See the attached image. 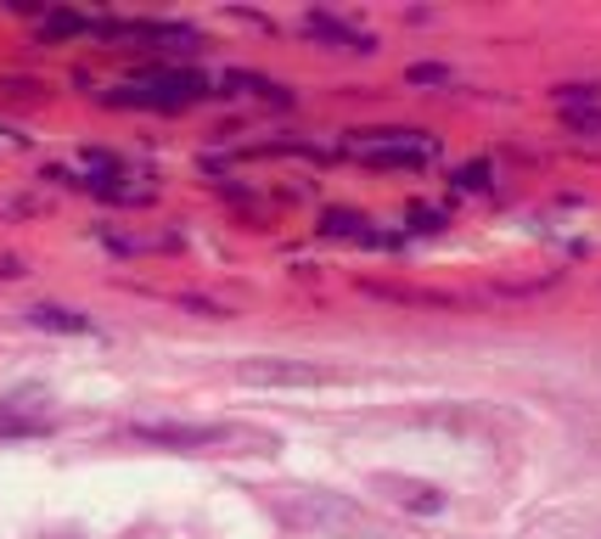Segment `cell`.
Wrapping results in <instances>:
<instances>
[{"label": "cell", "instance_id": "cell-11", "mask_svg": "<svg viewBox=\"0 0 601 539\" xmlns=\"http://www.w3.org/2000/svg\"><path fill=\"white\" fill-rule=\"evenodd\" d=\"M455 186H461V191H484V186H489V163H484V158L466 163L461 175H455Z\"/></svg>", "mask_w": 601, "mask_h": 539}, {"label": "cell", "instance_id": "cell-10", "mask_svg": "<svg viewBox=\"0 0 601 539\" xmlns=\"http://www.w3.org/2000/svg\"><path fill=\"white\" fill-rule=\"evenodd\" d=\"M405 79H411V85H450V67H439V62H411Z\"/></svg>", "mask_w": 601, "mask_h": 539}, {"label": "cell", "instance_id": "cell-1", "mask_svg": "<svg viewBox=\"0 0 601 539\" xmlns=\"http://www.w3.org/2000/svg\"><path fill=\"white\" fill-rule=\"evenodd\" d=\"M271 512L298 528V534H310V539H372V512H365L360 500L349 494H331V489H276L271 494Z\"/></svg>", "mask_w": 601, "mask_h": 539}, {"label": "cell", "instance_id": "cell-8", "mask_svg": "<svg viewBox=\"0 0 601 539\" xmlns=\"http://www.w3.org/2000/svg\"><path fill=\"white\" fill-rule=\"evenodd\" d=\"M28 326H40V331H90V321L79 310H57V303H35V310H28Z\"/></svg>", "mask_w": 601, "mask_h": 539}, {"label": "cell", "instance_id": "cell-9", "mask_svg": "<svg viewBox=\"0 0 601 539\" xmlns=\"http://www.w3.org/2000/svg\"><path fill=\"white\" fill-rule=\"evenodd\" d=\"M321 225H326L331 236H360V242H377L372 230H360L365 220H360V214H349V209H326V220H321Z\"/></svg>", "mask_w": 601, "mask_h": 539}, {"label": "cell", "instance_id": "cell-7", "mask_svg": "<svg viewBox=\"0 0 601 539\" xmlns=\"http://www.w3.org/2000/svg\"><path fill=\"white\" fill-rule=\"evenodd\" d=\"M304 34H310V40H331V46H343V51H372V40H365L360 28H349L343 17H331V12H310Z\"/></svg>", "mask_w": 601, "mask_h": 539}, {"label": "cell", "instance_id": "cell-6", "mask_svg": "<svg viewBox=\"0 0 601 539\" xmlns=\"http://www.w3.org/2000/svg\"><path fill=\"white\" fill-rule=\"evenodd\" d=\"M365 158L383 163V168H422L433 158V141H416V135H405V141H372Z\"/></svg>", "mask_w": 601, "mask_h": 539}, {"label": "cell", "instance_id": "cell-5", "mask_svg": "<svg viewBox=\"0 0 601 539\" xmlns=\"http://www.w3.org/2000/svg\"><path fill=\"white\" fill-rule=\"evenodd\" d=\"M372 489H383L388 500H399L405 512H422V517H439L445 512V489L439 484H422V478H399V472H377L372 478Z\"/></svg>", "mask_w": 601, "mask_h": 539}, {"label": "cell", "instance_id": "cell-3", "mask_svg": "<svg viewBox=\"0 0 601 539\" xmlns=\"http://www.w3.org/2000/svg\"><path fill=\"white\" fill-rule=\"evenodd\" d=\"M136 438L141 444H158V450H214L237 433L220 427V422H136Z\"/></svg>", "mask_w": 601, "mask_h": 539}, {"label": "cell", "instance_id": "cell-4", "mask_svg": "<svg viewBox=\"0 0 601 539\" xmlns=\"http://www.w3.org/2000/svg\"><path fill=\"white\" fill-rule=\"evenodd\" d=\"M237 383H248V388H321V383H331V371L298 365V360H248L237 371Z\"/></svg>", "mask_w": 601, "mask_h": 539}, {"label": "cell", "instance_id": "cell-12", "mask_svg": "<svg viewBox=\"0 0 601 539\" xmlns=\"http://www.w3.org/2000/svg\"><path fill=\"white\" fill-rule=\"evenodd\" d=\"M85 28H90V23H85L79 12H51V17H46V34H85Z\"/></svg>", "mask_w": 601, "mask_h": 539}, {"label": "cell", "instance_id": "cell-2", "mask_svg": "<svg viewBox=\"0 0 601 539\" xmlns=\"http://www.w3.org/2000/svg\"><path fill=\"white\" fill-rule=\"evenodd\" d=\"M209 90L203 74H186V67H152L147 79L124 85L113 101H124V108H186V101H197Z\"/></svg>", "mask_w": 601, "mask_h": 539}, {"label": "cell", "instance_id": "cell-13", "mask_svg": "<svg viewBox=\"0 0 601 539\" xmlns=\"http://www.w3.org/2000/svg\"><path fill=\"white\" fill-rule=\"evenodd\" d=\"M411 230H439V214H433V209H422V214H411Z\"/></svg>", "mask_w": 601, "mask_h": 539}]
</instances>
